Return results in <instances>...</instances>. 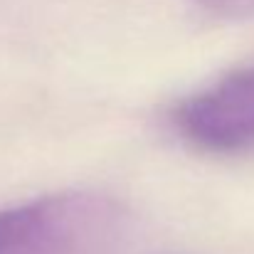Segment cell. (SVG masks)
Instances as JSON below:
<instances>
[{
	"instance_id": "1",
	"label": "cell",
	"mask_w": 254,
	"mask_h": 254,
	"mask_svg": "<svg viewBox=\"0 0 254 254\" xmlns=\"http://www.w3.org/2000/svg\"><path fill=\"white\" fill-rule=\"evenodd\" d=\"M121 222L99 192L69 190L0 210V254H96Z\"/></svg>"
},
{
	"instance_id": "2",
	"label": "cell",
	"mask_w": 254,
	"mask_h": 254,
	"mask_svg": "<svg viewBox=\"0 0 254 254\" xmlns=\"http://www.w3.org/2000/svg\"><path fill=\"white\" fill-rule=\"evenodd\" d=\"M173 128L202 153L240 156L254 151V64L180 101L173 111Z\"/></svg>"
},
{
	"instance_id": "3",
	"label": "cell",
	"mask_w": 254,
	"mask_h": 254,
	"mask_svg": "<svg viewBox=\"0 0 254 254\" xmlns=\"http://www.w3.org/2000/svg\"><path fill=\"white\" fill-rule=\"evenodd\" d=\"M197 2L217 17H227V20L254 17V0H197Z\"/></svg>"
}]
</instances>
